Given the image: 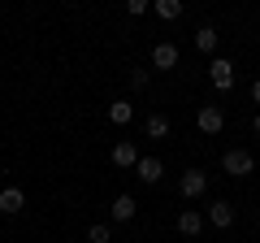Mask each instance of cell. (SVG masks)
I'll list each match as a JSON object with an SVG mask.
<instances>
[{
    "instance_id": "cell-1",
    "label": "cell",
    "mask_w": 260,
    "mask_h": 243,
    "mask_svg": "<svg viewBox=\"0 0 260 243\" xmlns=\"http://www.w3.org/2000/svg\"><path fill=\"white\" fill-rule=\"evenodd\" d=\"M221 169H225L230 178H247V174H256V157H251L247 148H230V152L221 157Z\"/></svg>"
},
{
    "instance_id": "cell-2",
    "label": "cell",
    "mask_w": 260,
    "mask_h": 243,
    "mask_svg": "<svg viewBox=\"0 0 260 243\" xmlns=\"http://www.w3.org/2000/svg\"><path fill=\"white\" fill-rule=\"evenodd\" d=\"M208 78H213L217 92H230L234 87V61L230 56H213V61H208Z\"/></svg>"
},
{
    "instance_id": "cell-3",
    "label": "cell",
    "mask_w": 260,
    "mask_h": 243,
    "mask_svg": "<svg viewBox=\"0 0 260 243\" xmlns=\"http://www.w3.org/2000/svg\"><path fill=\"white\" fill-rule=\"evenodd\" d=\"M178 191H182L186 200H200L208 191V174H204V169H186V174L178 178Z\"/></svg>"
},
{
    "instance_id": "cell-4",
    "label": "cell",
    "mask_w": 260,
    "mask_h": 243,
    "mask_svg": "<svg viewBox=\"0 0 260 243\" xmlns=\"http://www.w3.org/2000/svg\"><path fill=\"white\" fill-rule=\"evenodd\" d=\"M195 122H200V131H204V135H221V126H225V113L217 109V104H200Z\"/></svg>"
},
{
    "instance_id": "cell-5",
    "label": "cell",
    "mask_w": 260,
    "mask_h": 243,
    "mask_svg": "<svg viewBox=\"0 0 260 243\" xmlns=\"http://www.w3.org/2000/svg\"><path fill=\"white\" fill-rule=\"evenodd\" d=\"M113 165H117V169H135V165H139V148H135V139H117V143H113Z\"/></svg>"
},
{
    "instance_id": "cell-6",
    "label": "cell",
    "mask_w": 260,
    "mask_h": 243,
    "mask_svg": "<svg viewBox=\"0 0 260 243\" xmlns=\"http://www.w3.org/2000/svg\"><path fill=\"white\" fill-rule=\"evenodd\" d=\"M174 66H178V44L160 39V44L152 48V70H174Z\"/></svg>"
},
{
    "instance_id": "cell-7",
    "label": "cell",
    "mask_w": 260,
    "mask_h": 243,
    "mask_svg": "<svg viewBox=\"0 0 260 243\" xmlns=\"http://www.w3.org/2000/svg\"><path fill=\"white\" fill-rule=\"evenodd\" d=\"M160 174H165V165H160L156 157H139V165H135V178H139V183L156 187V183H160Z\"/></svg>"
},
{
    "instance_id": "cell-8",
    "label": "cell",
    "mask_w": 260,
    "mask_h": 243,
    "mask_svg": "<svg viewBox=\"0 0 260 243\" xmlns=\"http://www.w3.org/2000/svg\"><path fill=\"white\" fill-rule=\"evenodd\" d=\"M22 208H26V191H22V187H5V191H0V213H5V217L22 213Z\"/></svg>"
},
{
    "instance_id": "cell-9",
    "label": "cell",
    "mask_w": 260,
    "mask_h": 243,
    "mask_svg": "<svg viewBox=\"0 0 260 243\" xmlns=\"http://www.w3.org/2000/svg\"><path fill=\"white\" fill-rule=\"evenodd\" d=\"M208 222L221 226V230H230L234 226V204L230 200H213V204H208Z\"/></svg>"
},
{
    "instance_id": "cell-10",
    "label": "cell",
    "mask_w": 260,
    "mask_h": 243,
    "mask_svg": "<svg viewBox=\"0 0 260 243\" xmlns=\"http://www.w3.org/2000/svg\"><path fill=\"white\" fill-rule=\"evenodd\" d=\"M139 213V204H135V196H117L109 204V222H130V217Z\"/></svg>"
},
{
    "instance_id": "cell-11",
    "label": "cell",
    "mask_w": 260,
    "mask_h": 243,
    "mask_svg": "<svg viewBox=\"0 0 260 243\" xmlns=\"http://www.w3.org/2000/svg\"><path fill=\"white\" fill-rule=\"evenodd\" d=\"M152 13H156L160 22H178L186 9H182V0H152Z\"/></svg>"
},
{
    "instance_id": "cell-12",
    "label": "cell",
    "mask_w": 260,
    "mask_h": 243,
    "mask_svg": "<svg viewBox=\"0 0 260 243\" xmlns=\"http://www.w3.org/2000/svg\"><path fill=\"white\" fill-rule=\"evenodd\" d=\"M143 135H148V139H169V117L165 113H152V117L143 122Z\"/></svg>"
},
{
    "instance_id": "cell-13",
    "label": "cell",
    "mask_w": 260,
    "mask_h": 243,
    "mask_svg": "<svg viewBox=\"0 0 260 243\" xmlns=\"http://www.w3.org/2000/svg\"><path fill=\"white\" fill-rule=\"evenodd\" d=\"M178 230H182V234H200V230H204L200 208H182V213H178Z\"/></svg>"
},
{
    "instance_id": "cell-14",
    "label": "cell",
    "mask_w": 260,
    "mask_h": 243,
    "mask_svg": "<svg viewBox=\"0 0 260 243\" xmlns=\"http://www.w3.org/2000/svg\"><path fill=\"white\" fill-rule=\"evenodd\" d=\"M130 117H135V104H130V100H113L109 104V122H113V126H126Z\"/></svg>"
},
{
    "instance_id": "cell-15",
    "label": "cell",
    "mask_w": 260,
    "mask_h": 243,
    "mask_svg": "<svg viewBox=\"0 0 260 243\" xmlns=\"http://www.w3.org/2000/svg\"><path fill=\"white\" fill-rule=\"evenodd\" d=\"M217 39H221V35H217L213 26H200V31H195V48H200V52H208V56L217 52Z\"/></svg>"
},
{
    "instance_id": "cell-16",
    "label": "cell",
    "mask_w": 260,
    "mask_h": 243,
    "mask_svg": "<svg viewBox=\"0 0 260 243\" xmlns=\"http://www.w3.org/2000/svg\"><path fill=\"white\" fill-rule=\"evenodd\" d=\"M113 239V226L109 222H91L87 226V243H109Z\"/></svg>"
},
{
    "instance_id": "cell-17",
    "label": "cell",
    "mask_w": 260,
    "mask_h": 243,
    "mask_svg": "<svg viewBox=\"0 0 260 243\" xmlns=\"http://www.w3.org/2000/svg\"><path fill=\"white\" fill-rule=\"evenodd\" d=\"M148 83H152L148 70H130V87H135V92H148Z\"/></svg>"
},
{
    "instance_id": "cell-18",
    "label": "cell",
    "mask_w": 260,
    "mask_h": 243,
    "mask_svg": "<svg viewBox=\"0 0 260 243\" xmlns=\"http://www.w3.org/2000/svg\"><path fill=\"white\" fill-rule=\"evenodd\" d=\"M126 13H130V18H143V13H152V5H148V0H130Z\"/></svg>"
},
{
    "instance_id": "cell-19",
    "label": "cell",
    "mask_w": 260,
    "mask_h": 243,
    "mask_svg": "<svg viewBox=\"0 0 260 243\" xmlns=\"http://www.w3.org/2000/svg\"><path fill=\"white\" fill-rule=\"evenodd\" d=\"M251 100L260 104V78H256V83H251Z\"/></svg>"
},
{
    "instance_id": "cell-20",
    "label": "cell",
    "mask_w": 260,
    "mask_h": 243,
    "mask_svg": "<svg viewBox=\"0 0 260 243\" xmlns=\"http://www.w3.org/2000/svg\"><path fill=\"white\" fill-rule=\"evenodd\" d=\"M251 131H256V135H260V113H256V117H251Z\"/></svg>"
}]
</instances>
